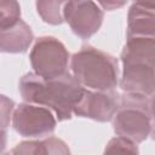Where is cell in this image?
I'll return each instance as SVG.
<instances>
[{"instance_id": "8", "label": "cell", "mask_w": 155, "mask_h": 155, "mask_svg": "<svg viewBox=\"0 0 155 155\" xmlns=\"http://www.w3.org/2000/svg\"><path fill=\"white\" fill-rule=\"evenodd\" d=\"M119 107L120 96L111 90L99 92L84 91L73 113L98 121H107L113 117Z\"/></svg>"}, {"instance_id": "11", "label": "cell", "mask_w": 155, "mask_h": 155, "mask_svg": "<svg viewBox=\"0 0 155 155\" xmlns=\"http://www.w3.org/2000/svg\"><path fill=\"white\" fill-rule=\"evenodd\" d=\"M68 0H38V11L44 21L59 24L62 22V5Z\"/></svg>"}, {"instance_id": "5", "label": "cell", "mask_w": 155, "mask_h": 155, "mask_svg": "<svg viewBox=\"0 0 155 155\" xmlns=\"http://www.w3.org/2000/svg\"><path fill=\"white\" fill-rule=\"evenodd\" d=\"M31 65L41 78H56L65 73L68 65V52L54 38H40L30 54Z\"/></svg>"}, {"instance_id": "3", "label": "cell", "mask_w": 155, "mask_h": 155, "mask_svg": "<svg viewBox=\"0 0 155 155\" xmlns=\"http://www.w3.org/2000/svg\"><path fill=\"white\" fill-rule=\"evenodd\" d=\"M73 76L86 87L113 90L117 84V62L110 54L93 47H82L71 59Z\"/></svg>"}, {"instance_id": "15", "label": "cell", "mask_w": 155, "mask_h": 155, "mask_svg": "<svg viewBox=\"0 0 155 155\" xmlns=\"http://www.w3.org/2000/svg\"><path fill=\"white\" fill-rule=\"evenodd\" d=\"M5 144H6V133H5L4 128L0 127V151L4 150Z\"/></svg>"}, {"instance_id": "14", "label": "cell", "mask_w": 155, "mask_h": 155, "mask_svg": "<svg viewBox=\"0 0 155 155\" xmlns=\"http://www.w3.org/2000/svg\"><path fill=\"white\" fill-rule=\"evenodd\" d=\"M126 0H98V2L105 8V10H113L116 7H121L125 4Z\"/></svg>"}, {"instance_id": "2", "label": "cell", "mask_w": 155, "mask_h": 155, "mask_svg": "<svg viewBox=\"0 0 155 155\" xmlns=\"http://www.w3.org/2000/svg\"><path fill=\"white\" fill-rule=\"evenodd\" d=\"M125 69L121 86L130 93L151 96L154 90L153 36L130 38L121 54Z\"/></svg>"}, {"instance_id": "6", "label": "cell", "mask_w": 155, "mask_h": 155, "mask_svg": "<svg viewBox=\"0 0 155 155\" xmlns=\"http://www.w3.org/2000/svg\"><path fill=\"white\" fill-rule=\"evenodd\" d=\"M73 31L86 39L101 27L103 12L92 0H69L63 10Z\"/></svg>"}, {"instance_id": "1", "label": "cell", "mask_w": 155, "mask_h": 155, "mask_svg": "<svg viewBox=\"0 0 155 155\" xmlns=\"http://www.w3.org/2000/svg\"><path fill=\"white\" fill-rule=\"evenodd\" d=\"M19 90L27 102L51 108L58 120L70 119L85 91L84 86L68 73L50 79L27 74L21 80Z\"/></svg>"}, {"instance_id": "4", "label": "cell", "mask_w": 155, "mask_h": 155, "mask_svg": "<svg viewBox=\"0 0 155 155\" xmlns=\"http://www.w3.org/2000/svg\"><path fill=\"white\" fill-rule=\"evenodd\" d=\"M119 109L114 122L115 132L134 142L145 139L151 127V96L127 92L120 97Z\"/></svg>"}, {"instance_id": "7", "label": "cell", "mask_w": 155, "mask_h": 155, "mask_svg": "<svg viewBox=\"0 0 155 155\" xmlns=\"http://www.w3.org/2000/svg\"><path fill=\"white\" fill-rule=\"evenodd\" d=\"M52 113L42 105L22 104L13 114V127L23 136H45L54 130Z\"/></svg>"}, {"instance_id": "10", "label": "cell", "mask_w": 155, "mask_h": 155, "mask_svg": "<svg viewBox=\"0 0 155 155\" xmlns=\"http://www.w3.org/2000/svg\"><path fill=\"white\" fill-rule=\"evenodd\" d=\"M153 29H154L153 10L148 11L145 6H140V5L132 6L128 16V39L147 36V34L153 36Z\"/></svg>"}, {"instance_id": "9", "label": "cell", "mask_w": 155, "mask_h": 155, "mask_svg": "<svg viewBox=\"0 0 155 155\" xmlns=\"http://www.w3.org/2000/svg\"><path fill=\"white\" fill-rule=\"evenodd\" d=\"M31 39L30 28L19 19L13 25L0 29V50L5 52H23L31 42Z\"/></svg>"}, {"instance_id": "12", "label": "cell", "mask_w": 155, "mask_h": 155, "mask_svg": "<svg viewBox=\"0 0 155 155\" xmlns=\"http://www.w3.org/2000/svg\"><path fill=\"white\" fill-rule=\"evenodd\" d=\"M19 5L16 0H0V29L8 28L19 21Z\"/></svg>"}, {"instance_id": "13", "label": "cell", "mask_w": 155, "mask_h": 155, "mask_svg": "<svg viewBox=\"0 0 155 155\" xmlns=\"http://www.w3.org/2000/svg\"><path fill=\"white\" fill-rule=\"evenodd\" d=\"M13 109V102L5 96L0 94V127L6 128L10 117H11V111Z\"/></svg>"}]
</instances>
